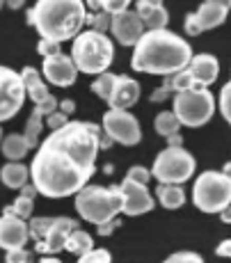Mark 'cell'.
Instances as JSON below:
<instances>
[{"label": "cell", "instance_id": "8992f818", "mask_svg": "<svg viewBox=\"0 0 231 263\" xmlns=\"http://www.w3.org/2000/svg\"><path fill=\"white\" fill-rule=\"evenodd\" d=\"M181 126L188 128H199L213 117L215 112V99L208 92V87H188L174 94V108Z\"/></svg>", "mask_w": 231, "mask_h": 263}, {"label": "cell", "instance_id": "603a6c76", "mask_svg": "<svg viewBox=\"0 0 231 263\" xmlns=\"http://www.w3.org/2000/svg\"><path fill=\"white\" fill-rule=\"evenodd\" d=\"M156 195H158V201L169 211H177L185 204V192L181 185H172V183H160L156 188Z\"/></svg>", "mask_w": 231, "mask_h": 263}, {"label": "cell", "instance_id": "4dcf8cb0", "mask_svg": "<svg viewBox=\"0 0 231 263\" xmlns=\"http://www.w3.org/2000/svg\"><path fill=\"white\" fill-rule=\"evenodd\" d=\"M220 112L231 124V80L220 89Z\"/></svg>", "mask_w": 231, "mask_h": 263}, {"label": "cell", "instance_id": "f5cc1de1", "mask_svg": "<svg viewBox=\"0 0 231 263\" xmlns=\"http://www.w3.org/2000/svg\"><path fill=\"white\" fill-rule=\"evenodd\" d=\"M3 5H5V0H0V7H3Z\"/></svg>", "mask_w": 231, "mask_h": 263}, {"label": "cell", "instance_id": "f6af8a7d", "mask_svg": "<svg viewBox=\"0 0 231 263\" xmlns=\"http://www.w3.org/2000/svg\"><path fill=\"white\" fill-rule=\"evenodd\" d=\"M21 195L28 197V199H32V197L39 195V192H37V188H34V185H28V183H26V185H23V190H21Z\"/></svg>", "mask_w": 231, "mask_h": 263}, {"label": "cell", "instance_id": "816d5d0a", "mask_svg": "<svg viewBox=\"0 0 231 263\" xmlns=\"http://www.w3.org/2000/svg\"><path fill=\"white\" fill-rule=\"evenodd\" d=\"M3 138H5V135H3V130H0V142H3Z\"/></svg>", "mask_w": 231, "mask_h": 263}, {"label": "cell", "instance_id": "d4e9b609", "mask_svg": "<svg viewBox=\"0 0 231 263\" xmlns=\"http://www.w3.org/2000/svg\"><path fill=\"white\" fill-rule=\"evenodd\" d=\"M44 115L39 112L37 108L32 110V115L28 117V124H26V130H23V138L28 140L30 149H34V146H39V138H42V128H44Z\"/></svg>", "mask_w": 231, "mask_h": 263}, {"label": "cell", "instance_id": "e575fe53", "mask_svg": "<svg viewBox=\"0 0 231 263\" xmlns=\"http://www.w3.org/2000/svg\"><path fill=\"white\" fill-rule=\"evenodd\" d=\"M37 53H39V55H44V58H51V55L62 53V44L51 42V39H39V44H37Z\"/></svg>", "mask_w": 231, "mask_h": 263}, {"label": "cell", "instance_id": "30bf717a", "mask_svg": "<svg viewBox=\"0 0 231 263\" xmlns=\"http://www.w3.org/2000/svg\"><path fill=\"white\" fill-rule=\"evenodd\" d=\"M26 87H23L21 73L9 67H0V124L12 117L23 108L26 101Z\"/></svg>", "mask_w": 231, "mask_h": 263}, {"label": "cell", "instance_id": "ac0fdd59", "mask_svg": "<svg viewBox=\"0 0 231 263\" xmlns=\"http://www.w3.org/2000/svg\"><path fill=\"white\" fill-rule=\"evenodd\" d=\"M140 99V83L133 80L130 76H117L114 80V87H112V94L108 99V105L114 110H128L130 105H135Z\"/></svg>", "mask_w": 231, "mask_h": 263}, {"label": "cell", "instance_id": "4fadbf2b", "mask_svg": "<svg viewBox=\"0 0 231 263\" xmlns=\"http://www.w3.org/2000/svg\"><path fill=\"white\" fill-rule=\"evenodd\" d=\"M110 32L114 34V39H117L122 46H135V44L140 42V37L144 34V25L135 12L124 9V12H119V14H112Z\"/></svg>", "mask_w": 231, "mask_h": 263}, {"label": "cell", "instance_id": "4316f807", "mask_svg": "<svg viewBox=\"0 0 231 263\" xmlns=\"http://www.w3.org/2000/svg\"><path fill=\"white\" fill-rule=\"evenodd\" d=\"M114 80H117V76H114V73H108V71L99 73V78L92 83V92L99 94L105 103H108L110 94H112V87H114Z\"/></svg>", "mask_w": 231, "mask_h": 263}, {"label": "cell", "instance_id": "3957f363", "mask_svg": "<svg viewBox=\"0 0 231 263\" xmlns=\"http://www.w3.org/2000/svg\"><path fill=\"white\" fill-rule=\"evenodd\" d=\"M85 18L87 9L83 0H37L28 12V21L34 25L39 37L57 44L76 39L85 25Z\"/></svg>", "mask_w": 231, "mask_h": 263}, {"label": "cell", "instance_id": "bcb514c9", "mask_svg": "<svg viewBox=\"0 0 231 263\" xmlns=\"http://www.w3.org/2000/svg\"><path fill=\"white\" fill-rule=\"evenodd\" d=\"M220 220H222L224 224H231V204L224 211H220Z\"/></svg>", "mask_w": 231, "mask_h": 263}, {"label": "cell", "instance_id": "7402d4cb", "mask_svg": "<svg viewBox=\"0 0 231 263\" xmlns=\"http://www.w3.org/2000/svg\"><path fill=\"white\" fill-rule=\"evenodd\" d=\"M30 179V170L23 163H7L0 170V181H3L7 188H23Z\"/></svg>", "mask_w": 231, "mask_h": 263}, {"label": "cell", "instance_id": "60d3db41", "mask_svg": "<svg viewBox=\"0 0 231 263\" xmlns=\"http://www.w3.org/2000/svg\"><path fill=\"white\" fill-rule=\"evenodd\" d=\"M119 227V222L117 220H110V222H103V224H99V229H97V234L99 236H110L114 229Z\"/></svg>", "mask_w": 231, "mask_h": 263}, {"label": "cell", "instance_id": "8fae6325", "mask_svg": "<svg viewBox=\"0 0 231 263\" xmlns=\"http://www.w3.org/2000/svg\"><path fill=\"white\" fill-rule=\"evenodd\" d=\"M229 9H231V0H204L197 12L185 16V32L190 37H197L204 30L218 28V25L227 21Z\"/></svg>", "mask_w": 231, "mask_h": 263}, {"label": "cell", "instance_id": "5b68a950", "mask_svg": "<svg viewBox=\"0 0 231 263\" xmlns=\"http://www.w3.org/2000/svg\"><path fill=\"white\" fill-rule=\"evenodd\" d=\"M76 211L85 222L103 224L122 213V192L119 185L103 188V185H85L76 192Z\"/></svg>", "mask_w": 231, "mask_h": 263}, {"label": "cell", "instance_id": "ffe728a7", "mask_svg": "<svg viewBox=\"0 0 231 263\" xmlns=\"http://www.w3.org/2000/svg\"><path fill=\"white\" fill-rule=\"evenodd\" d=\"M21 80H23V87H26V96L34 101V105L44 103V101L51 96L46 83L42 80V73H39L34 67H26V69H23V71H21Z\"/></svg>", "mask_w": 231, "mask_h": 263}, {"label": "cell", "instance_id": "44dd1931", "mask_svg": "<svg viewBox=\"0 0 231 263\" xmlns=\"http://www.w3.org/2000/svg\"><path fill=\"white\" fill-rule=\"evenodd\" d=\"M0 151H3L5 158L18 163L21 158H26V154L30 151V144L21 133H9V135H5L3 142H0Z\"/></svg>", "mask_w": 231, "mask_h": 263}, {"label": "cell", "instance_id": "d590c367", "mask_svg": "<svg viewBox=\"0 0 231 263\" xmlns=\"http://www.w3.org/2000/svg\"><path fill=\"white\" fill-rule=\"evenodd\" d=\"M46 124H48V128L51 130H57V128H62V126L69 124V117L64 112H60V110H55V112H51L46 117Z\"/></svg>", "mask_w": 231, "mask_h": 263}, {"label": "cell", "instance_id": "ba28073f", "mask_svg": "<svg viewBox=\"0 0 231 263\" xmlns=\"http://www.w3.org/2000/svg\"><path fill=\"white\" fill-rule=\"evenodd\" d=\"M195 167H197V163H195L190 151H185L183 146H167L156 158L151 176H156L160 183L181 185L195 174Z\"/></svg>", "mask_w": 231, "mask_h": 263}, {"label": "cell", "instance_id": "d6a6232c", "mask_svg": "<svg viewBox=\"0 0 231 263\" xmlns=\"http://www.w3.org/2000/svg\"><path fill=\"white\" fill-rule=\"evenodd\" d=\"M165 263H204V259L195 252H174L165 259Z\"/></svg>", "mask_w": 231, "mask_h": 263}, {"label": "cell", "instance_id": "52a82bcc", "mask_svg": "<svg viewBox=\"0 0 231 263\" xmlns=\"http://www.w3.org/2000/svg\"><path fill=\"white\" fill-rule=\"evenodd\" d=\"M192 201L204 213H220L231 204V179L218 170H206L197 176Z\"/></svg>", "mask_w": 231, "mask_h": 263}, {"label": "cell", "instance_id": "2e32d148", "mask_svg": "<svg viewBox=\"0 0 231 263\" xmlns=\"http://www.w3.org/2000/svg\"><path fill=\"white\" fill-rule=\"evenodd\" d=\"M185 71L190 73V80H192V87H208L218 80L220 73V62L215 55L210 53H199L192 55V60L188 62Z\"/></svg>", "mask_w": 231, "mask_h": 263}, {"label": "cell", "instance_id": "83f0119b", "mask_svg": "<svg viewBox=\"0 0 231 263\" xmlns=\"http://www.w3.org/2000/svg\"><path fill=\"white\" fill-rule=\"evenodd\" d=\"M32 209H34V201L21 195L16 201H14V204H9L7 209H5V213H12V215L21 217V220H28V217L32 215Z\"/></svg>", "mask_w": 231, "mask_h": 263}, {"label": "cell", "instance_id": "1f68e13d", "mask_svg": "<svg viewBox=\"0 0 231 263\" xmlns=\"http://www.w3.org/2000/svg\"><path fill=\"white\" fill-rule=\"evenodd\" d=\"M126 179H128V181H135V183L147 185V183H149V179H151V170L142 167V165H133V167L128 170Z\"/></svg>", "mask_w": 231, "mask_h": 263}, {"label": "cell", "instance_id": "ab89813d", "mask_svg": "<svg viewBox=\"0 0 231 263\" xmlns=\"http://www.w3.org/2000/svg\"><path fill=\"white\" fill-rule=\"evenodd\" d=\"M172 92H174V89H172V85H169V80H165V83L151 94V101H153V103H160V101L169 99V94H172Z\"/></svg>", "mask_w": 231, "mask_h": 263}, {"label": "cell", "instance_id": "277c9868", "mask_svg": "<svg viewBox=\"0 0 231 263\" xmlns=\"http://www.w3.org/2000/svg\"><path fill=\"white\" fill-rule=\"evenodd\" d=\"M71 60L76 64L78 71L89 73V76H99L103 71H108V67L114 60V44L108 34L103 32H80L73 39L71 46Z\"/></svg>", "mask_w": 231, "mask_h": 263}, {"label": "cell", "instance_id": "cb8c5ba5", "mask_svg": "<svg viewBox=\"0 0 231 263\" xmlns=\"http://www.w3.org/2000/svg\"><path fill=\"white\" fill-rule=\"evenodd\" d=\"M64 250H69L71 254H76L78 259H80V256H85L87 252L94 250V240H92V236H89L87 231L73 229L71 234H69L67 242H64Z\"/></svg>", "mask_w": 231, "mask_h": 263}, {"label": "cell", "instance_id": "f546056e", "mask_svg": "<svg viewBox=\"0 0 231 263\" xmlns=\"http://www.w3.org/2000/svg\"><path fill=\"white\" fill-rule=\"evenodd\" d=\"M110 21H112V14H108V12L87 14V18H85V23L92 25L94 32H103V34H105V30H110Z\"/></svg>", "mask_w": 231, "mask_h": 263}, {"label": "cell", "instance_id": "6da1fadb", "mask_svg": "<svg viewBox=\"0 0 231 263\" xmlns=\"http://www.w3.org/2000/svg\"><path fill=\"white\" fill-rule=\"evenodd\" d=\"M101 128L92 121H69L46 135L30 165V179L39 195L60 199L76 195L97 170Z\"/></svg>", "mask_w": 231, "mask_h": 263}, {"label": "cell", "instance_id": "7dc6e473", "mask_svg": "<svg viewBox=\"0 0 231 263\" xmlns=\"http://www.w3.org/2000/svg\"><path fill=\"white\" fill-rule=\"evenodd\" d=\"M167 142H169V146H183V138H181L179 133L177 135H169Z\"/></svg>", "mask_w": 231, "mask_h": 263}, {"label": "cell", "instance_id": "f1b7e54d", "mask_svg": "<svg viewBox=\"0 0 231 263\" xmlns=\"http://www.w3.org/2000/svg\"><path fill=\"white\" fill-rule=\"evenodd\" d=\"M53 220L55 217H34L32 222L28 224V231H30V236H32L34 240H44V236L48 234V229H51V224H53Z\"/></svg>", "mask_w": 231, "mask_h": 263}, {"label": "cell", "instance_id": "74e56055", "mask_svg": "<svg viewBox=\"0 0 231 263\" xmlns=\"http://www.w3.org/2000/svg\"><path fill=\"white\" fill-rule=\"evenodd\" d=\"M57 105H60V101H57V99H55V96L51 94V96H48L46 101H44V103L34 105V108H37L39 112L44 115V117H48V115H51V112H55V110H57Z\"/></svg>", "mask_w": 231, "mask_h": 263}, {"label": "cell", "instance_id": "8d00e7d4", "mask_svg": "<svg viewBox=\"0 0 231 263\" xmlns=\"http://www.w3.org/2000/svg\"><path fill=\"white\" fill-rule=\"evenodd\" d=\"M130 3H133V0H103V9L108 14H119V12H124V9H128Z\"/></svg>", "mask_w": 231, "mask_h": 263}, {"label": "cell", "instance_id": "b9f144b4", "mask_svg": "<svg viewBox=\"0 0 231 263\" xmlns=\"http://www.w3.org/2000/svg\"><path fill=\"white\" fill-rule=\"evenodd\" d=\"M215 254H218V256H224V259H231V238L220 242V245L215 247Z\"/></svg>", "mask_w": 231, "mask_h": 263}, {"label": "cell", "instance_id": "836d02e7", "mask_svg": "<svg viewBox=\"0 0 231 263\" xmlns=\"http://www.w3.org/2000/svg\"><path fill=\"white\" fill-rule=\"evenodd\" d=\"M78 263H112V259H110L108 250H92L85 256H80Z\"/></svg>", "mask_w": 231, "mask_h": 263}, {"label": "cell", "instance_id": "7a4b0ae2", "mask_svg": "<svg viewBox=\"0 0 231 263\" xmlns=\"http://www.w3.org/2000/svg\"><path fill=\"white\" fill-rule=\"evenodd\" d=\"M192 60V48L183 37L169 30H144L133 50L135 71L153 76H172L188 67Z\"/></svg>", "mask_w": 231, "mask_h": 263}, {"label": "cell", "instance_id": "484cf974", "mask_svg": "<svg viewBox=\"0 0 231 263\" xmlns=\"http://www.w3.org/2000/svg\"><path fill=\"white\" fill-rule=\"evenodd\" d=\"M156 133L160 135V138H169V135H177L181 124L177 119V115L169 112V110H165V112H160L158 117H156Z\"/></svg>", "mask_w": 231, "mask_h": 263}, {"label": "cell", "instance_id": "7c38bea8", "mask_svg": "<svg viewBox=\"0 0 231 263\" xmlns=\"http://www.w3.org/2000/svg\"><path fill=\"white\" fill-rule=\"evenodd\" d=\"M119 192H122V213L124 215H144L156 206L151 192H149L147 185L135 183V181L124 179V183L119 185Z\"/></svg>", "mask_w": 231, "mask_h": 263}, {"label": "cell", "instance_id": "ee69618b", "mask_svg": "<svg viewBox=\"0 0 231 263\" xmlns=\"http://www.w3.org/2000/svg\"><path fill=\"white\" fill-rule=\"evenodd\" d=\"M57 110L60 112H64L69 117V115H73V110H76V103H73V101H60V105H57Z\"/></svg>", "mask_w": 231, "mask_h": 263}, {"label": "cell", "instance_id": "9a60e30c", "mask_svg": "<svg viewBox=\"0 0 231 263\" xmlns=\"http://www.w3.org/2000/svg\"><path fill=\"white\" fill-rule=\"evenodd\" d=\"M28 238L30 231L26 220H21V217L12 213H3V217H0V247L5 252L18 250V247H26Z\"/></svg>", "mask_w": 231, "mask_h": 263}, {"label": "cell", "instance_id": "7bdbcfd3", "mask_svg": "<svg viewBox=\"0 0 231 263\" xmlns=\"http://www.w3.org/2000/svg\"><path fill=\"white\" fill-rule=\"evenodd\" d=\"M83 3H85V9H89L92 14L105 12V9H103V0H83Z\"/></svg>", "mask_w": 231, "mask_h": 263}, {"label": "cell", "instance_id": "5bb4252c", "mask_svg": "<svg viewBox=\"0 0 231 263\" xmlns=\"http://www.w3.org/2000/svg\"><path fill=\"white\" fill-rule=\"evenodd\" d=\"M42 71H44V78L51 85H57V87H69V85H73V80H76V76H78V69H76V64H73L71 55H64V53L44 58Z\"/></svg>", "mask_w": 231, "mask_h": 263}, {"label": "cell", "instance_id": "e0dca14e", "mask_svg": "<svg viewBox=\"0 0 231 263\" xmlns=\"http://www.w3.org/2000/svg\"><path fill=\"white\" fill-rule=\"evenodd\" d=\"M76 220L71 217H55L48 234L44 236V240L37 242V252L39 254H55V252L64 250V242H67L69 234L76 229Z\"/></svg>", "mask_w": 231, "mask_h": 263}, {"label": "cell", "instance_id": "9c48e42d", "mask_svg": "<svg viewBox=\"0 0 231 263\" xmlns=\"http://www.w3.org/2000/svg\"><path fill=\"white\" fill-rule=\"evenodd\" d=\"M101 130L112 138V142H119L124 146H133L142 140V128L140 121L128 112V110H114L110 108L103 115V126Z\"/></svg>", "mask_w": 231, "mask_h": 263}, {"label": "cell", "instance_id": "d6986e66", "mask_svg": "<svg viewBox=\"0 0 231 263\" xmlns=\"http://www.w3.org/2000/svg\"><path fill=\"white\" fill-rule=\"evenodd\" d=\"M135 14L140 16L144 30H165V25L169 21V14L163 7V0H138Z\"/></svg>", "mask_w": 231, "mask_h": 263}, {"label": "cell", "instance_id": "f35d334b", "mask_svg": "<svg viewBox=\"0 0 231 263\" xmlns=\"http://www.w3.org/2000/svg\"><path fill=\"white\" fill-rule=\"evenodd\" d=\"M30 254L26 247H18V250H9L7 252V263H28Z\"/></svg>", "mask_w": 231, "mask_h": 263}, {"label": "cell", "instance_id": "f907efd6", "mask_svg": "<svg viewBox=\"0 0 231 263\" xmlns=\"http://www.w3.org/2000/svg\"><path fill=\"white\" fill-rule=\"evenodd\" d=\"M39 263H62V261H60V259H53V256H46V259H42Z\"/></svg>", "mask_w": 231, "mask_h": 263}, {"label": "cell", "instance_id": "c3c4849f", "mask_svg": "<svg viewBox=\"0 0 231 263\" xmlns=\"http://www.w3.org/2000/svg\"><path fill=\"white\" fill-rule=\"evenodd\" d=\"M5 5H7L9 9H21L23 5H26V0H5Z\"/></svg>", "mask_w": 231, "mask_h": 263}, {"label": "cell", "instance_id": "681fc988", "mask_svg": "<svg viewBox=\"0 0 231 263\" xmlns=\"http://www.w3.org/2000/svg\"><path fill=\"white\" fill-rule=\"evenodd\" d=\"M222 174H224V176H229V179H231V163H224V170H222Z\"/></svg>", "mask_w": 231, "mask_h": 263}]
</instances>
